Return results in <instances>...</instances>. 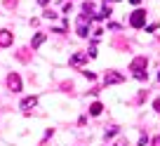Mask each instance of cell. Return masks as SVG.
<instances>
[{
  "label": "cell",
  "mask_w": 160,
  "mask_h": 146,
  "mask_svg": "<svg viewBox=\"0 0 160 146\" xmlns=\"http://www.w3.org/2000/svg\"><path fill=\"white\" fill-rule=\"evenodd\" d=\"M146 64H148L146 57H137V59L130 64V68L134 71V78H137V80H146Z\"/></svg>",
  "instance_id": "obj_1"
},
{
  "label": "cell",
  "mask_w": 160,
  "mask_h": 146,
  "mask_svg": "<svg viewBox=\"0 0 160 146\" xmlns=\"http://www.w3.org/2000/svg\"><path fill=\"white\" fill-rule=\"evenodd\" d=\"M144 21H146V12H144V10H137V12H132V17H130V24L134 26V28L144 26Z\"/></svg>",
  "instance_id": "obj_2"
},
{
  "label": "cell",
  "mask_w": 160,
  "mask_h": 146,
  "mask_svg": "<svg viewBox=\"0 0 160 146\" xmlns=\"http://www.w3.org/2000/svg\"><path fill=\"white\" fill-rule=\"evenodd\" d=\"M7 87H10L12 92H19L21 90V78L17 76V73H10V76H7Z\"/></svg>",
  "instance_id": "obj_3"
},
{
  "label": "cell",
  "mask_w": 160,
  "mask_h": 146,
  "mask_svg": "<svg viewBox=\"0 0 160 146\" xmlns=\"http://www.w3.org/2000/svg\"><path fill=\"white\" fill-rule=\"evenodd\" d=\"M87 59H90V54H87V52H78V54L71 57V66H82Z\"/></svg>",
  "instance_id": "obj_4"
},
{
  "label": "cell",
  "mask_w": 160,
  "mask_h": 146,
  "mask_svg": "<svg viewBox=\"0 0 160 146\" xmlns=\"http://www.w3.org/2000/svg\"><path fill=\"white\" fill-rule=\"evenodd\" d=\"M122 80H125V76H122V73H115V71H108V73H106V85L122 83Z\"/></svg>",
  "instance_id": "obj_5"
},
{
  "label": "cell",
  "mask_w": 160,
  "mask_h": 146,
  "mask_svg": "<svg viewBox=\"0 0 160 146\" xmlns=\"http://www.w3.org/2000/svg\"><path fill=\"white\" fill-rule=\"evenodd\" d=\"M12 38H14V35H12L10 31H0V47H7L12 43Z\"/></svg>",
  "instance_id": "obj_6"
},
{
  "label": "cell",
  "mask_w": 160,
  "mask_h": 146,
  "mask_svg": "<svg viewBox=\"0 0 160 146\" xmlns=\"http://www.w3.org/2000/svg\"><path fill=\"white\" fill-rule=\"evenodd\" d=\"M38 104V97H26L24 101H21V108H31V106Z\"/></svg>",
  "instance_id": "obj_7"
},
{
  "label": "cell",
  "mask_w": 160,
  "mask_h": 146,
  "mask_svg": "<svg viewBox=\"0 0 160 146\" xmlns=\"http://www.w3.org/2000/svg\"><path fill=\"white\" fill-rule=\"evenodd\" d=\"M42 43H45V33H38L33 40H31V45H33V50H35V47H40Z\"/></svg>",
  "instance_id": "obj_8"
},
{
  "label": "cell",
  "mask_w": 160,
  "mask_h": 146,
  "mask_svg": "<svg viewBox=\"0 0 160 146\" xmlns=\"http://www.w3.org/2000/svg\"><path fill=\"white\" fill-rule=\"evenodd\" d=\"M101 111H104V106H101V104H99V101H94V104H92V106H90V113H92V116H99V113H101Z\"/></svg>",
  "instance_id": "obj_9"
},
{
  "label": "cell",
  "mask_w": 160,
  "mask_h": 146,
  "mask_svg": "<svg viewBox=\"0 0 160 146\" xmlns=\"http://www.w3.org/2000/svg\"><path fill=\"white\" fill-rule=\"evenodd\" d=\"M17 59H19V61H28L31 59V52L28 50H19V52H17Z\"/></svg>",
  "instance_id": "obj_10"
},
{
  "label": "cell",
  "mask_w": 160,
  "mask_h": 146,
  "mask_svg": "<svg viewBox=\"0 0 160 146\" xmlns=\"http://www.w3.org/2000/svg\"><path fill=\"white\" fill-rule=\"evenodd\" d=\"M42 14H45V19H57V17H59V14H57L54 10H45Z\"/></svg>",
  "instance_id": "obj_11"
},
{
  "label": "cell",
  "mask_w": 160,
  "mask_h": 146,
  "mask_svg": "<svg viewBox=\"0 0 160 146\" xmlns=\"http://www.w3.org/2000/svg\"><path fill=\"white\" fill-rule=\"evenodd\" d=\"M146 144H148V137H146V134H141V139H139V146H146Z\"/></svg>",
  "instance_id": "obj_12"
},
{
  "label": "cell",
  "mask_w": 160,
  "mask_h": 146,
  "mask_svg": "<svg viewBox=\"0 0 160 146\" xmlns=\"http://www.w3.org/2000/svg\"><path fill=\"white\" fill-rule=\"evenodd\" d=\"M5 5H7V7H14V5H17V0H5Z\"/></svg>",
  "instance_id": "obj_13"
},
{
  "label": "cell",
  "mask_w": 160,
  "mask_h": 146,
  "mask_svg": "<svg viewBox=\"0 0 160 146\" xmlns=\"http://www.w3.org/2000/svg\"><path fill=\"white\" fill-rule=\"evenodd\" d=\"M153 108H155V111H160V99H155V104H153Z\"/></svg>",
  "instance_id": "obj_14"
},
{
  "label": "cell",
  "mask_w": 160,
  "mask_h": 146,
  "mask_svg": "<svg viewBox=\"0 0 160 146\" xmlns=\"http://www.w3.org/2000/svg\"><path fill=\"white\" fill-rule=\"evenodd\" d=\"M153 146H160V137H155V139H153Z\"/></svg>",
  "instance_id": "obj_15"
},
{
  "label": "cell",
  "mask_w": 160,
  "mask_h": 146,
  "mask_svg": "<svg viewBox=\"0 0 160 146\" xmlns=\"http://www.w3.org/2000/svg\"><path fill=\"white\" fill-rule=\"evenodd\" d=\"M38 3H40V5H47V3H50V0H38Z\"/></svg>",
  "instance_id": "obj_16"
},
{
  "label": "cell",
  "mask_w": 160,
  "mask_h": 146,
  "mask_svg": "<svg viewBox=\"0 0 160 146\" xmlns=\"http://www.w3.org/2000/svg\"><path fill=\"white\" fill-rule=\"evenodd\" d=\"M130 3H132V5H139V3H141V0H130Z\"/></svg>",
  "instance_id": "obj_17"
},
{
  "label": "cell",
  "mask_w": 160,
  "mask_h": 146,
  "mask_svg": "<svg viewBox=\"0 0 160 146\" xmlns=\"http://www.w3.org/2000/svg\"><path fill=\"white\" fill-rule=\"evenodd\" d=\"M158 80H160V73H158Z\"/></svg>",
  "instance_id": "obj_18"
}]
</instances>
